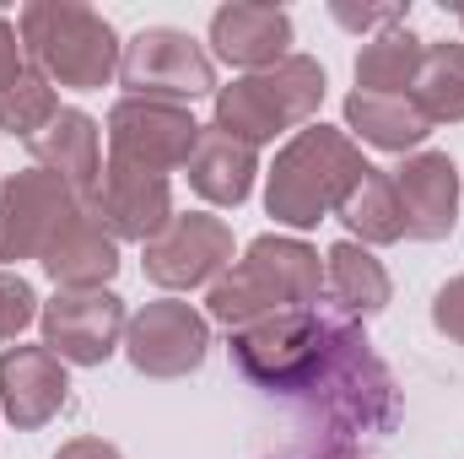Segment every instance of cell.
I'll list each match as a JSON object with an SVG mask.
<instances>
[{
  "label": "cell",
  "instance_id": "obj_1",
  "mask_svg": "<svg viewBox=\"0 0 464 459\" xmlns=\"http://www.w3.org/2000/svg\"><path fill=\"white\" fill-rule=\"evenodd\" d=\"M314 422L324 427V438L351 444V438H378L400 427V389L394 373L383 367V356L362 336V325L330 314V341L314 367V378L297 395Z\"/></svg>",
  "mask_w": 464,
  "mask_h": 459
},
{
  "label": "cell",
  "instance_id": "obj_2",
  "mask_svg": "<svg viewBox=\"0 0 464 459\" xmlns=\"http://www.w3.org/2000/svg\"><path fill=\"white\" fill-rule=\"evenodd\" d=\"M324 292V259L319 249H308L303 238H281V232H259L243 259L227 265L217 281H211V298H206V314L227 330H243L254 319H270V314H303L314 308Z\"/></svg>",
  "mask_w": 464,
  "mask_h": 459
},
{
  "label": "cell",
  "instance_id": "obj_3",
  "mask_svg": "<svg viewBox=\"0 0 464 459\" xmlns=\"http://www.w3.org/2000/svg\"><path fill=\"white\" fill-rule=\"evenodd\" d=\"M362 179H367V157L346 130L303 124L265 173V211L281 228H319L346 206Z\"/></svg>",
  "mask_w": 464,
  "mask_h": 459
},
{
  "label": "cell",
  "instance_id": "obj_4",
  "mask_svg": "<svg viewBox=\"0 0 464 459\" xmlns=\"http://www.w3.org/2000/svg\"><path fill=\"white\" fill-rule=\"evenodd\" d=\"M22 49L33 60V71L49 87H71V93H98L119 76V38L103 11L82 5V0H27L16 16Z\"/></svg>",
  "mask_w": 464,
  "mask_h": 459
},
{
  "label": "cell",
  "instance_id": "obj_5",
  "mask_svg": "<svg viewBox=\"0 0 464 459\" xmlns=\"http://www.w3.org/2000/svg\"><path fill=\"white\" fill-rule=\"evenodd\" d=\"M319 103H324V65L308 54H286L281 65L254 71L217 93V130L243 146H265L281 130L314 124Z\"/></svg>",
  "mask_w": 464,
  "mask_h": 459
},
{
  "label": "cell",
  "instance_id": "obj_6",
  "mask_svg": "<svg viewBox=\"0 0 464 459\" xmlns=\"http://www.w3.org/2000/svg\"><path fill=\"white\" fill-rule=\"evenodd\" d=\"M324 341H330V314L319 308H303V314H270V319H254L243 330H232V367L270 389V395H303V384L314 378L319 356H324Z\"/></svg>",
  "mask_w": 464,
  "mask_h": 459
},
{
  "label": "cell",
  "instance_id": "obj_7",
  "mask_svg": "<svg viewBox=\"0 0 464 459\" xmlns=\"http://www.w3.org/2000/svg\"><path fill=\"white\" fill-rule=\"evenodd\" d=\"M119 82L130 98H157V103H195L217 87L211 54L179 33V27H140L124 54H119Z\"/></svg>",
  "mask_w": 464,
  "mask_h": 459
},
{
  "label": "cell",
  "instance_id": "obj_8",
  "mask_svg": "<svg viewBox=\"0 0 464 459\" xmlns=\"http://www.w3.org/2000/svg\"><path fill=\"white\" fill-rule=\"evenodd\" d=\"M200 130L206 124H195L184 103L119 98L109 109V162H130L146 173H179V168H189Z\"/></svg>",
  "mask_w": 464,
  "mask_h": 459
},
{
  "label": "cell",
  "instance_id": "obj_9",
  "mask_svg": "<svg viewBox=\"0 0 464 459\" xmlns=\"http://www.w3.org/2000/svg\"><path fill=\"white\" fill-rule=\"evenodd\" d=\"M206 351H211V319L179 298H157L130 314L124 356L146 378H184L206 362Z\"/></svg>",
  "mask_w": 464,
  "mask_h": 459
},
{
  "label": "cell",
  "instance_id": "obj_10",
  "mask_svg": "<svg viewBox=\"0 0 464 459\" xmlns=\"http://www.w3.org/2000/svg\"><path fill=\"white\" fill-rule=\"evenodd\" d=\"M38 325H44V346L60 362L103 367L124 346L130 314H124V298H114L109 287H92V292H54L38 308Z\"/></svg>",
  "mask_w": 464,
  "mask_h": 459
},
{
  "label": "cell",
  "instance_id": "obj_11",
  "mask_svg": "<svg viewBox=\"0 0 464 459\" xmlns=\"http://www.w3.org/2000/svg\"><path fill=\"white\" fill-rule=\"evenodd\" d=\"M146 281H157L162 292H195L211 287L232 265V228L211 211H184L146 243Z\"/></svg>",
  "mask_w": 464,
  "mask_h": 459
},
{
  "label": "cell",
  "instance_id": "obj_12",
  "mask_svg": "<svg viewBox=\"0 0 464 459\" xmlns=\"http://www.w3.org/2000/svg\"><path fill=\"white\" fill-rule=\"evenodd\" d=\"M87 206L60 173H44V168H27V173H11L0 184V265H22V259H38L44 243L54 238V228Z\"/></svg>",
  "mask_w": 464,
  "mask_h": 459
},
{
  "label": "cell",
  "instance_id": "obj_13",
  "mask_svg": "<svg viewBox=\"0 0 464 459\" xmlns=\"http://www.w3.org/2000/svg\"><path fill=\"white\" fill-rule=\"evenodd\" d=\"M87 211L130 243H151L157 232L173 222V190H168V173H146V168H130V162H109Z\"/></svg>",
  "mask_w": 464,
  "mask_h": 459
},
{
  "label": "cell",
  "instance_id": "obj_14",
  "mask_svg": "<svg viewBox=\"0 0 464 459\" xmlns=\"http://www.w3.org/2000/svg\"><path fill=\"white\" fill-rule=\"evenodd\" d=\"M394 195H400V217L405 238L416 243H438L459 222V168L449 151H411L400 168H389Z\"/></svg>",
  "mask_w": 464,
  "mask_h": 459
},
{
  "label": "cell",
  "instance_id": "obj_15",
  "mask_svg": "<svg viewBox=\"0 0 464 459\" xmlns=\"http://www.w3.org/2000/svg\"><path fill=\"white\" fill-rule=\"evenodd\" d=\"M71 400V378L65 362L49 346H11L0 351V411L11 427L33 433L44 422H54Z\"/></svg>",
  "mask_w": 464,
  "mask_h": 459
},
{
  "label": "cell",
  "instance_id": "obj_16",
  "mask_svg": "<svg viewBox=\"0 0 464 459\" xmlns=\"http://www.w3.org/2000/svg\"><path fill=\"white\" fill-rule=\"evenodd\" d=\"M38 265L49 270V281L60 287V292H92V287H109L119 276V238L87 206H76L54 238L44 243V254H38Z\"/></svg>",
  "mask_w": 464,
  "mask_h": 459
},
{
  "label": "cell",
  "instance_id": "obj_17",
  "mask_svg": "<svg viewBox=\"0 0 464 459\" xmlns=\"http://www.w3.org/2000/svg\"><path fill=\"white\" fill-rule=\"evenodd\" d=\"M211 49H217V60H227L248 76L270 71L292 49V16L265 0H232L211 16Z\"/></svg>",
  "mask_w": 464,
  "mask_h": 459
},
{
  "label": "cell",
  "instance_id": "obj_18",
  "mask_svg": "<svg viewBox=\"0 0 464 459\" xmlns=\"http://www.w3.org/2000/svg\"><path fill=\"white\" fill-rule=\"evenodd\" d=\"M33 162L44 173H60L82 200H92L98 179H103V146H98V119L82 109H60L33 141H27Z\"/></svg>",
  "mask_w": 464,
  "mask_h": 459
},
{
  "label": "cell",
  "instance_id": "obj_19",
  "mask_svg": "<svg viewBox=\"0 0 464 459\" xmlns=\"http://www.w3.org/2000/svg\"><path fill=\"white\" fill-rule=\"evenodd\" d=\"M189 190L200 195V200H211V206H243L248 195H254V173H259V151L254 146H243V141H232L222 135L217 124H206L200 130V146H195V157H189Z\"/></svg>",
  "mask_w": 464,
  "mask_h": 459
},
{
  "label": "cell",
  "instance_id": "obj_20",
  "mask_svg": "<svg viewBox=\"0 0 464 459\" xmlns=\"http://www.w3.org/2000/svg\"><path fill=\"white\" fill-rule=\"evenodd\" d=\"M346 130H356L378 151H416L432 135V119L411 93H351L346 98Z\"/></svg>",
  "mask_w": 464,
  "mask_h": 459
},
{
  "label": "cell",
  "instance_id": "obj_21",
  "mask_svg": "<svg viewBox=\"0 0 464 459\" xmlns=\"http://www.w3.org/2000/svg\"><path fill=\"white\" fill-rule=\"evenodd\" d=\"M324 292H330V303H335V319L362 325V319L383 314V303H389V270H383L356 238H341V243L324 254Z\"/></svg>",
  "mask_w": 464,
  "mask_h": 459
},
{
  "label": "cell",
  "instance_id": "obj_22",
  "mask_svg": "<svg viewBox=\"0 0 464 459\" xmlns=\"http://www.w3.org/2000/svg\"><path fill=\"white\" fill-rule=\"evenodd\" d=\"M421 54H427V44L405 22L372 33L356 54V93H411L416 71H421Z\"/></svg>",
  "mask_w": 464,
  "mask_h": 459
},
{
  "label": "cell",
  "instance_id": "obj_23",
  "mask_svg": "<svg viewBox=\"0 0 464 459\" xmlns=\"http://www.w3.org/2000/svg\"><path fill=\"white\" fill-rule=\"evenodd\" d=\"M351 228V238L367 249V243H400L405 238V217H400V195H394V179L389 168H367V179L351 190V200L335 211Z\"/></svg>",
  "mask_w": 464,
  "mask_h": 459
},
{
  "label": "cell",
  "instance_id": "obj_24",
  "mask_svg": "<svg viewBox=\"0 0 464 459\" xmlns=\"http://www.w3.org/2000/svg\"><path fill=\"white\" fill-rule=\"evenodd\" d=\"M411 98L432 124H459L464 119V44H427L421 71Z\"/></svg>",
  "mask_w": 464,
  "mask_h": 459
},
{
  "label": "cell",
  "instance_id": "obj_25",
  "mask_svg": "<svg viewBox=\"0 0 464 459\" xmlns=\"http://www.w3.org/2000/svg\"><path fill=\"white\" fill-rule=\"evenodd\" d=\"M54 114H60V98H54V87H49L33 65L0 93V130H11V135H22V141H33Z\"/></svg>",
  "mask_w": 464,
  "mask_h": 459
},
{
  "label": "cell",
  "instance_id": "obj_26",
  "mask_svg": "<svg viewBox=\"0 0 464 459\" xmlns=\"http://www.w3.org/2000/svg\"><path fill=\"white\" fill-rule=\"evenodd\" d=\"M33 319H38V292L16 270H0V346L16 341Z\"/></svg>",
  "mask_w": 464,
  "mask_h": 459
},
{
  "label": "cell",
  "instance_id": "obj_27",
  "mask_svg": "<svg viewBox=\"0 0 464 459\" xmlns=\"http://www.w3.org/2000/svg\"><path fill=\"white\" fill-rule=\"evenodd\" d=\"M432 325H438V336H449L454 346H464V276H454V281L438 287V298H432Z\"/></svg>",
  "mask_w": 464,
  "mask_h": 459
},
{
  "label": "cell",
  "instance_id": "obj_28",
  "mask_svg": "<svg viewBox=\"0 0 464 459\" xmlns=\"http://www.w3.org/2000/svg\"><path fill=\"white\" fill-rule=\"evenodd\" d=\"M330 16H335L341 27H356V33H367V27L383 33V27H400V22H405V5H362V11H356V5H330Z\"/></svg>",
  "mask_w": 464,
  "mask_h": 459
},
{
  "label": "cell",
  "instance_id": "obj_29",
  "mask_svg": "<svg viewBox=\"0 0 464 459\" xmlns=\"http://www.w3.org/2000/svg\"><path fill=\"white\" fill-rule=\"evenodd\" d=\"M22 71H27V49H22V33H16V27L0 16V93H5V87L22 76Z\"/></svg>",
  "mask_w": 464,
  "mask_h": 459
},
{
  "label": "cell",
  "instance_id": "obj_30",
  "mask_svg": "<svg viewBox=\"0 0 464 459\" xmlns=\"http://www.w3.org/2000/svg\"><path fill=\"white\" fill-rule=\"evenodd\" d=\"M54 459H124V454H119L114 444H103V438H71Z\"/></svg>",
  "mask_w": 464,
  "mask_h": 459
},
{
  "label": "cell",
  "instance_id": "obj_31",
  "mask_svg": "<svg viewBox=\"0 0 464 459\" xmlns=\"http://www.w3.org/2000/svg\"><path fill=\"white\" fill-rule=\"evenodd\" d=\"M324 459H356V454H346V449H330V454H324Z\"/></svg>",
  "mask_w": 464,
  "mask_h": 459
},
{
  "label": "cell",
  "instance_id": "obj_32",
  "mask_svg": "<svg viewBox=\"0 0 464 459\" xmlns=\"http://www.w3.org/2000/svg\"><path fill=\"white\" fill-rule=\"evenodd\" d=\"M459 22H464V5H459Z\"/></svg>",
  "mask_w": 464,
  "mask_h": 459
}]
</instances>
